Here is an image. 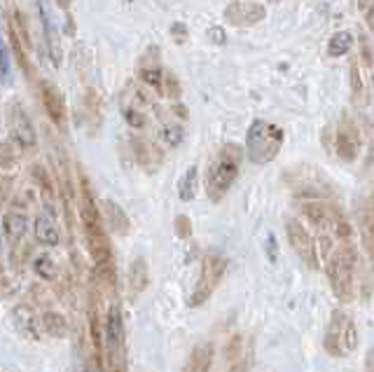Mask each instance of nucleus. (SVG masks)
Listing matches in <instances>:
<instances>
[{
	"instance_id": "1",
	"label": "nucleus",
	"mask_w": 374,
	"mask_h": 372,
	"mask_svg": "<svg viewBox=\"0 0 374 372\" xmlns=\"http://www.w3.org/2000/svg\"><path fill=\"white\" fill-rule=\"evenodd\" d=\"M356 267H358V253L351 241H337L327 253V278H330L332 293L342 304H349L356 300Z\"/></svg>"
},
{
	"instance_id": "2",
	"label": "nucleus",
	"mask_w": 374,
	"mask_h": 372,
	"mask_svg": "<svg viewBox=\"0 0 374 372\" xmlns=\"http://www.w3.org/2000/svg\"><path fill=\"white\" fill-rule=\"evenodd\" d=\"M239 164H241V148L239 145L230 143L218 152L216 162L206 171V195H209L211 202H220L227 195V190L232 188L239 176Z\"/></svg>"
},
{
	"instance_id": "3",
	"label": "nucleus",
	"mask_w": 374,
	"mask_h": 372,
	"mask_svg": "<svg viewBox=\"0 0 374 372\" xmlns=\"http://www.w3.org/2000/svg\"><path fill=\"white\" fill-rule=\"evenodd\" d=\"M80 216H82V225L87 232V244H89V253L94 258V262L110 260V241L108 235L103 230L101 216H98V209L94 204V197L89 192V185H87V178L82 176V192H80Z\"/></svg>"
},
{
	"instance_id": "4",
	"label": "nucleus",
	"mask_w": 374,
	"mask_h": 372,
	"mask_svg": "<svg viewBox=\"0 0 374 372\" xmlns=\"http://www.w3.org/2000/svg\"><path fill=\"white\" fill-rule=\"evenodd\" d=\"M283 129L271 122H264V119H255L248 129V136H246L248 159L253 164H269L271 159H276L280 148H283Z\"/></svg>"
},
{
	"instance_id": "5",
	"label": "nucleus",
	"mask_w": 374,
	"mask_h": 372,
	"mask_svg": "<svg viewBox=\"0 0 374 372\" xmlns=\"http://www.w3.org/2000/svg\"><path fill=\"white\" fill-rule=\"evenodd\" d=\"M302 211L313 223V228H318V235H327L335 239V241H351L353 228L337 206L325 202H309L302 206Z\"/></svg>"
},
{
	"instance_id": "6",
	"label": "nucleus",
	"mask_w": 374,
	"mask_h": 372,
	"mask_svg": "<svg viewBox=\"0 0 374 372\" xmlns=\"http://www.w3.org/2000/svg\"><path fill=\"white\" fill-rule=\"evenodd\" d=\"M323 347L332 358H344V356H349L351 351H356L358 328H356V323L351 321L349 314H344V311H339V309L332 311Z\"/></svg>"
},
{
	"instance_id": "7",
	"label": "nucleus",
	"mask_w": 374,
	"mask_h": 372,
	"mask_svg": "<svg viewBox=\"0 0 374 372\" xmlns=\"http://www.w3.org/2000/svg\"><path fill=\"white\" fill-rule=\"evenodd\" d=\"M225 269H227V260H225L223 255L209 253V255L204 258L202 276H199V285H197V290L190 297L192 307H199V304H204L206 300H209V297L213 295V290H216V285L220 283V278H223Z\"/></svg>"
},
{
	"instance_id": "8",
	"label": "nucleus",
	"mask_w": 374,
	"mask_h": 372,
	"mask_svg": "<svg viewBox=\"0 0 374 372\" xmlns=\"http://www.w3.org/2000/svg\"><path fill=\"white\" fill-rule=\"evenodd\" d=\"M105 349H108L112 368L124 370V323L117 304H112L105 316Z\"/></svg>"
},
{
	"instance_id": "9",
	"label": "nucleus",
	"mask_w": 374,
	"mask_h": 372,
	"mask_svg": "<svg viewBox=\"0 0 374 372\" xmlns=\"http://www.w3.org/2000/svg\"><path fill=\"white\" fill-rule=\"evenodd\" d=\"M285 235H288V241L299 260H302L309 269H318V246L313 241V237L309 235V230H306L299 221H288V225H285Z\"/></svg>"
},
{
	"instance_id": "10",
	"label": "nucleus",
	"mask_w": 374,
	"mask_h": 372,
	"mask_svg": "<svg viewBox=\"0 0 374 372\" xmlns=\"http://www.w3.org/2000/svg\"><path fill=\"white\" fill-rule=\"evenodd\" d=\"M267 12L262 5L257 3H234L225 10V19L234 26H253L262 22Z\"/></svg>"
},
{
	"instance_id": "11",
	"label": "nucleus",
	"mask_w": 374,
	"mask_h": 372,
	"mask_svg": "<svg viewBox=\"0 0 374 372\" xmlns=\"http://www.w3.org/2000/svg\"><path fill=\"white\" fill-rule=\"evenodd\" d=\"M40 96H43V105L47 110V115L54 124H63L66 122V103L63 96L52 82H40Z\"/></svg>"
},
{
	"instance_id": "12",
	"label": "nucleus",
	"mask_w": 374,
	"mask_h": 372,
	"mask_svg": "<svg viewBox=\"0 0 374 372\" xmlns=\"http://www.w3.org/2000/svg\"><path fill=\"white\" fill-rule=\"evenodd\" d=\"M358 150H360V138L356 136V131L353 129H337L335 134V152L339 155V159H344V162H353V159L358 157Z\"/></svg>"
},
{
	"instance_id": "13",
	"label": "nucleus",
	"mask_w": 374,
	"mask_h": 372,
	"mask_svg": "<svg viewBox=\"0 0 374 372\" xmlns=\"http://www.w3.org/2000/svg\"><path fill=\"white\" fill-rule=\"evenodd\" d=\"M12 131H15V138L24 148L36 145V131H33V124L29 122V115L22 110V105L12 108Z\"/></svg>"
},
{
	"instance_id": "14",
	"label": "nucleus",
	"mask_w": 374,
	"mask_h": 372,
	"mask_svg": "<svg viewBox=\"0 0 374 372\" xmlns=\"http://www.w3.org/2000/svg\"><path fill=\"white\" fill-rule=\"evenodd\" d=\"M360 235H363V244L367 248V255L374 265V195L365 206V214H363V228H360Z\"/></svg>"
},
{
	"instance_id": "15",
	"label": "nucleus",
	"mask_w": 374,
	"mask_h": 372,
	"mask_svg": "<svg viewBox=\"0 0 374 372\" xmlns=\"http://www.w3.org/2000/svg\"><path fill=\"white\" fill-rule=\"evenodd\" d=\"M213 363V347L211 344H197L190 354V363H187V370L192 372H206Z\"/></svg>"
},
{
	"instance_id": "16",
	"label": "nucleus",
	"mask_w": 374,
	"mask_h": 372,
	"mask_svg": "<svg viewBox=\"0 0 374 372\" xmlns=\"http://www.w3.org/2000/svg\"><path fill=\"white\" fill-rule=\"evenodd\" d=\"M36 239L43 246H57L59 244V228L54 221L47 216H40L36 221Z\"/></svg>"
},
{
	"instance_id": "17",
	"label": "nucleus",
	"mask_w": 374,
	"mask_h": 372,
	"mask_svg": "<svg viewBox=\"0 0 374 372\" xmlns=\"http://www.w3.org/2000/svg\"><path fill=\"white\" fill-rule=\"evenodd\" d=\"M197 188H199V169L197 167H190L185 171V176L180 178L178 183V195L183 202H192L197 197Z\"/></svg>"
},
{
	"instance_id": "18",
	"label": "nucleus",
	"mask_w": 374,
	"mask_h": 372,
	"mask_svg": "<svg viewBox=\"0 0 374 372\" xmlns=\"http://www.w3.org/2000/svg\"><path fill=\"white\" fill-rule=\"evenodd\" d=\"M129 281H131V288L140 293V290L148 288V281H150V274H148V262L143 258H136L129 267Z\"/></svg>"
},
{
	"instance_id": "19",
	"label": "nucleus",
	"mask_w": 374,
	"mask_h": 372,
	"mask_svg": "<svg viewBox=\"0 0 374 372\" xmlns=\"http://www.w3.org/2000/svg\"><path fill=\"white\" fill-rule=\"evenodd\" d=\"M105 216H108L110 228L115 230L117 235H126V232H129V218L124 216V211L119 209V206L112 202V199H108V202H105Z\"/></svg>"
},
{
	"instance_id": "20",
	"label": "nucleus",
	"mask_w": 374,
	"mask_h": 372,
	"mask_svg": "<svg viewBox=\"0 0 374 372\" xmlns=\"http://www.w3.org/2000/svg\"><path fill=\"white\" fill-rule=\"evenodd\" d=\"M351 47H353V36L349 31H339L330 38V43H327V54L344 57V54H349Z\"/></svg>"
},
{
	"instance_id": "21",
	"label": "nucleus",
	"mask_w": 374,
	"mask_h": 372,
	"mask_svg": "<svg viewBox=\"0 0 374 372\" xmlns=\"http://www.w3.org/2000/svg\"><path fill=\"white\" fill-rule=\"evenodd\" d=\"M43 328H45V333L52 337H63L68 333V323H66V318L61 314H57V311H47L43 316Z\"/></svg>"
},
{
	"instance_id": "22",
	"label": "nucleus",
	"mask_w": 374,
	"mask_h": 372,
	"mask_svg": "<svg viewBox=\"0 0 374 372\" xmlns=\"http://www.w3.org/2000/svg\"><path fill=\"white\" fill-rule=\"evenodd\" d=\"M3 228L8 232L10 239H22L26 235V228H29V221L22 216V214H5L3 218Z\"/></svg>"
},
{
	"instance_id": "23",
	"label": "nucleus",
	"mask_w": 374,
	"mask_h": 372,
	"mask_svg": "<svg viewBox=\"0 0 374 372\" xmlns=\"http://www.w3.org/2000/svg\"><path fill=\"white\" fill-rule=\"evenodd\" d=\"M40 17H43V29H45V38H47V45H50V52L54 57V61L59 64L61 61V45H59V36H57V29L52 26V22L47 19L45 15V8L40 5Z\"/></svg>"
},
{
	"instance_id": "24",
	"label": "nucleus",
	"mask_w": 374,
	"mask_h": 372,
	"mask_svg": "<svg viewBox=\"0 0 374 372\" xmlns=\"http://www.w3.org/2000/svg\"><path fill=\"white\" fill-rule=\"evenodd\" d=\"M15 323L19 328V333H24L31 340H38L36 325H33V311L29 307H17L15 309Z\"/></svg>"
},
{
	"instance_id": "25",
	"label": "nucleus",
	"mask_w": 374,
	"mask_h": 372,
	"mask_svg": "<svg viewBox=\"0 0 374 372\" xmlns=\"http://www.w3.org/2000/svg\"><path fill=\"white\" fill-rule=\"evenodd\" d=\"M351 94L356 103H365V84H363V73H360V61L358 57L351 61Z\"/></svg>"
},
{
	"instance_id": "26",
	"label": "nucleus",
	"mask_w": 374,
	"mask_h": 372,
	"mask_svg": "<svg viewBox=\"0 0 374 372\" xmlns=\"http://www.w3.org/2000/svg\"><path fill=\"white\" fill-rule=\"evenodd\" d=\"M33 269L38 271V276H43L45 281H52L57 276V267H54V260L50 255H38L36 262H33Z\"/></svg>"
},
{
	"instance_id": "27",
	"label": "nucleus",
	"mask_w": 374,
	"mask_h": 372,
	"mask_svg": "<svg viewBox=\"0 0 374 372\" xmlns=\"http://www.w3.org/2000/svg\"><path fill=\"white\" fill-rule=\"evenodd\" d=\"M96 278H98V283L108 285V288H115V267H112V260L96 262Z\"/></svg>"
},
{
	"instance_id": "28",
	"label": "nucleus",
	"mask_w": 374,
	"mask_h": 372,
	"mask_svg": "<svg viewBox=\"0 0 374 372\" xmlns=\"http://www.w3.org/2000/svg\"><path fill=\"white\" fill-rule=\"evenodd\" d=\"M241 351H244V340L239 335H234L232 340L227 342V347H225V358L230 361V368L237 365V361L241 358Z\"/></svg>"
},
{
	"instance_id": "29",
	"label": "nucleus",
	"mask_w": 374,
	"mask_h": 372,
	"mask_svg": "<svg viewBox=\"0 0 374 372\" xmlns=\"http://www.w3.org/2000/svg\"><path fill=\"white\" fill-rule=\"evenodd\" d=\"M176 235L180 239H187L192 235V223H190V218H187V216H178L176 218Z\"/></svg>"
},
{
	"instance_id": "30",
	"label": "nucleus",
	"mask_w": 374,
	"mask_h": 372,
	"mask_svg": "<svg viewBox=\"0 0 374 372\" xmlns=\"http://www.w3.org/2000/svg\"><path fill=\"white\" fill-rule=\"evenodd\" d=\"M267 253H269V260H276V237L269 235L267 237Z\"/></svg>"
},
{
	"instance_id": "31",
	"label": "nucleus",
	"mask_w": 374,
	"mask_h": 372,
	"mask_svg": "<svg viewBox=\"0 0 374 372\" xmlns=\"http://www.w3.org/2000/svg\"><path fill=\"white\" fill-rule=\"evenodd\" d=\"M0 70H3V75H8V70H10L8 54H5V50H3V38H0Z\"/></svg>"
},
{
	"instance_id": "32",
	"label": "nucleus",
	"mask_w": 374,
	"mask_h": 372,
	"mask_svg": "<svg viewBox=\"0 0 374 372\" xmlns=\"http://www.w3.org/2000/svg\"><path fill=\"white\" fill-rule=\"evenodd\" d=\"M363 15H365V22H367V26H370V29L374 31V0L370 5H367V8L363 10Z\"/></svg>"
},
{
	"instance_id": "33",
	"label": "nucleus",
	"mask_w": 374,
	"mask_h": 372,
	"mask_svg": "<svg viewBox=\"0 0 374 372\" xmlns=\"http://www.w3.org/2000/svg\"><path fill=\"white\" fill-rule=\"evenodd\" d=\"M370 3H372V0H358V10L363 12V10H365V8H367V5H370Z\"/></svg>"
},
{
	"instance_id": "34",
	"label": "nucleus",
	"mask_w": 374,
	"mask_h": 372,
	"mask_svg": "<svg viewBox=\"0 0 374 372\" xmlns=\"http://www.w3.org/2000/svg\"><path fill=\"white\" fill-rule=\"evenodd\" d=\"M374 368V349L370 351V361H367V370H372Z\"/></svg>"
}]
</instances>
